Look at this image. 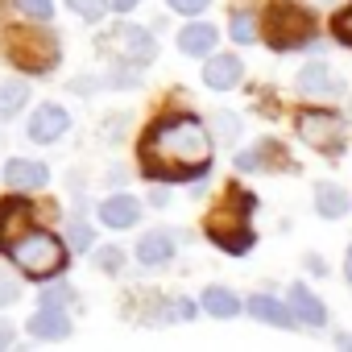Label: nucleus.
Listing matches in <instances>:
<instances>
[{"label":"nucleus","mask_w":352,"mask_h":352,"mask_svg":"<svg viewBox=\"0 0 352 352\" xmlns=\"http://www.w3.org/2000/svg\"><path fill=\"white\" fill-rule=\"evenodd\" d=\"M212 141L195 116H170L157 120L141 145L145 153V174L153 179H195L212 162Z\"/></svg>","instance_id":"f257e3e1"},{"label":"nucleus","mask_w":352,"mask_h":352,"mask_svg":"<svg viewBox=\"0 0 352 352\" xmlns=\"http://www.w3.org/2000/svg\"><path fill=\"white\" fill-rule=\"evenodd\" d=\"M9 257H13V265H17L25 278H54V274L67 265L63 241L50 236V232H42V228H25L21 236H13Z\"/></svg>","instance_id":"f03ea898"},{"label":"nucleus","mask_w":352,"mask_h":352,"mask_svg":"<svg viewBox=\"0 0 352 352\" xmlns=\"http://www.w3.org/2000/svg\"><path fill=\"white\" fill-rule=\"evenodd\" d=\"M311 38H315V21L298 5H286V0L270 5V13H265V42L274 50H294V46H302Z\"/></svg>","instance_id":"7ed1b4c3"},{"label":"nucleus","mask_w":352,"mask_h":352,"mask_svg":"<svg viewBox=\"0 0 352 352\" xmlns=\"http://www.w3.org/2000/svg\"><path fill=\"white\" fill-rule=\"evenodd\" d=\"M294 133L302 137V145L319 149V153H340V133H344V120L336 112H323V108H302L294 116Z\"/></svg>","instance_id":"20e7f679"},{"label":"nucleus","mask_w":352,"mask_h":352,"mask_svg":"<svg viewBox=\"0 0 352 352\" xmlns=\"http://www.w3.org/2000/svg\"><path fill=\"white\" fill-rule=\"evenodd\" d=\"M104 46H108L120 63H129V67H149L153 54H157L153 34H149V30H137V25H116V30L104 38Z\"/></svg>","instance_id":"39448f33"},{"label":"nucleus","mask_w":352,"mask_h":352,"mask_svg":"<svg viewBox=\"0 0 352 352\" xmlns=\"http://www.w3.org/2000/svg\"><path fill=\"white\" fill-rule=\"evenodd\" d=\"M67 129H71V116H67V108H58V104H38L34 116H30V124H25L30 141H38V145L58 141Z\"/></svg>","instance_id":"423d86ee"},{"label":"nucleus","mask_w":352,"mask_h":352,"mask_svg":"<svg viewBox=\"0 0 352 352\" xmlns=\"http://www.w3.org/2000/svg\"><path fill=\"white\" fill-rule=\"evenodd\" d=\"M241 75H245L241 54H216V50H212V58L204 63V83H208L212 91H228V87H236Z\"/></svg>","instance_id":"0eeeda50"},{"label":"nucleus","mask_w":352,"mask_h":352,"mask_svg":"<svg viewBox=\"0 0 352 352\" xmlns=\"http://www.w3.org/2000/svg\"><path fill=\"white\" fill-rule=\"evenodd\" d=\"M5 183L13 191H42L50 183V170L42 162H30V157H9L5 162Z\"/></svg>","instance_id":"6e6552de"},{"label":"nucleus","mask_w":352,"mask_h":352,"mask_svg":"<svg viewBox=\"0 0 352 352\" xmlns=\"http://www.w3.org/2000/svg\"><path fill=\"white\" fill-rule=\"evenodd\" d=\"M294 87H298L302 96H319V100H327V96H336V91H340V79L331 75V67H327V63H307V67L298 71Z\"/></svg>","instance_id":"1a4fd4ad"},{"label":"nucleus","mask_w":352,"mask_h":352,"mask_svg":"<svg viewBox=\"0 0 352 352\" xmlns=\"http://www.w3.org/2000/svg\"><path fill=\"white\" fill-rule=\"evenodd\" d=\"M174 249H179V241H174L170 232H162V228H157V232H145V236L137 241V249H133V253H137V261H141V265L157 270V265H166V261L174 257Z\"/></svg>","instance_id":"9d476101"},{"label":"nucleus","mask_w":352,"mask_h":352,"mask_svg":"<svg viewBox=\"0 0 352 352\" xmlns=\"http://www.w3.org/2000/svg\"><path fill=\"white\" fill-rule=\"evenodd\" d=\"M100 220H104L108 228L124 232V228H133V224L141 220V204H137L133 195H112V199L100 204Z\"/></svg>","instance_id":"9b49d317"},{"label":"nucleus","mask_w":352,"mask_h":352,"mask_svg":"<svg viewBox=\"0 0 352 352\" xmlns=\"http://www.w3.org/2000/svg\"><path fill=\"white\" fill-rule=\"evenodd\" d=\"M290 315L307 327H323L327 323V307L307 290V286H290Z\"/></svg>","instance_id":"f8f14e48"},{"label":"nucleus","mask_w":352,"mask_h":352,"mask_svg":"<svg viewBox=\"0 0 352 352\" xmlns=\"http://www.w3.org/2000/svg\"><path fill=\"white\" fill-rule=\"evenodd\" d=\"M249 315L257 319V323H270V327H298V319L290 315V307H282L278 298H270V294H253L249 298Z\"/></svg>","instance_id":"ddd939ff"},{"label":"nucleus","mask_w":352,"mask_h":352,"mask_svg":"<svg viewBox=\"0 0 352 352\" xmlns=\"http://www.w3.org/2000/svg\"><path fill=\"white\" fill-rule=\"evenodd\" d=\"M30 336L34 340H67L71 336V315H63L58 307H42L30 319Z\"/></svg>","instance_id":"4468645a"},{"label":"nucleus","mask_w":352,"mask_h":352,"mask_svg":"<svg viewBox=\"0 0 352 352\" xmlns=\"http://www.w3.org/2000/svg\"><path fill=\"white\" fill-rule=\"evenodd\" d=\"M216 42H220V34H216V25H208V21H195V25H187V30L179 34V50H183V54H191V58L212 54V50H216Z\"/></svg>","instance_id":"2eb2a0df"},{"label":"nucleus","mask_w":352,"mask_h":352,"mask_svg":"<svg viewBox=\"0 0 352 352\" xmlns=\"http://www.w3.org/2000/svg\"><path fill=\"white\" fill-rule=\"evenodd\" d=\"M348 208H352V199H348L344 187H331V183H319V187H315V212H319L323 220H344Z\"/></svg>","instance_id":"dca6fc26"},{"label":"nucleus","mask_w":352,"mask_h":352,"mask_svg":"<svg viewBox=\"0 0 352 352\" xmlns=\"http://www.w3.org/2000/svg\"><path fill=\"white\" fill-rule=\"evenodd\" d=\"M30 216H34V208H30L25 199H5V204H0V249L13 245V232H17Z\"/></svg>","instance_id":"f3484780"},{"label":"nucleus","mask_w":352,"mask_h":352,"mask_svg":"<svg viewBox=\"0 0 352 352\" xmlns=\"http://www.w3.org/2000/svg\"><path fill=\"white\" fill-rule=\"evenodd\" d=\"M199 302H204V311H208L212 319H232V315L241 311V298H236L228 286H208Z\"/></svg>","instance_id":"a211bd4d"},{"label":"nucleus","mask_w":352,"mask_h":352,"mask_svg":"<svg viewBox=\"0 0 352 352\" xmlns=\"http://www.w3.org/2000/svg\"><path fill=\"white\" fill-rule=\"evenodd\" d=\"M25 100H30V87L21 79H5L0 83V120H13L25 108Z\"/></svg>","instance_id":"6ab92c4d"},{"label":"nucleus","mask_w":352,"mask_h":352,"mask_svg":"<svg viewBox=\"0 0 352 352\" xmlns=\"http://www.w3.org/2000/svg\"><path fill=\"white\" fill-rule=\"evenodd\" d=\"M228 34H232V42H241V46H253V42L261 38V30H257V17H253V13H236V17H232V25H228Z\"/></svg>","instance_id":"aec40b11"},{"label":"nucleus","mask_w":352,"mask_h":352,"mask_svg":"<svg viewBox=\"0 0 352 352\" xmlns=\"http://www.w3.org/2000/svg\"><path fill=\"white\" fill-rule=\"evenodd\" d=\"M67 5H71V13H79L83 21H100L104 9H108V0H67Z\"/></svg>","instance_id":"412c9836"},{"label":"nucleus","mask_w":352,"mask_h":352,"mask_svg":"<svg viewBox=\"0 0 352 352\" xmlns=\"http://www.w3.org/2000/svg\"><path fill=\"white\" fill-rule=\"evenodd\" d=\"M17 9H21L30 21H50V17H54V5H50V0H17Z\"/></svg>","instance_id":"4be33fe9"},{"label":"nucleus","mask_w":352,"mask_h":352,"mask_svg":"<svg viewBox=\"0 0 352 352\" xmlns=\"http://www.w3.org/2000/svg\"><path fill=\"white\" fill-rule=\"evenodd\" d=\"M87 249H91V228L83 220H75L71 224V253H87Z\"/></svg>","instance_id":"5701e85b"},{"label":"nucleus","mask_w":352,"mask_h":352,"mask_svg":"<svg viewBox=\"0 0 352 352\" xmlns=\"http://www.w3.org/2000/svg\"><path fill=\"white\" fill-rule=\"evenodd\" d=\"M67 302H71V286H46L42 290V307H58L63 311Z\"/></svg>","instance_id":"b1692460"},{"label":"nucleus","mask_w":352,"mask_h":352,"mask_svg":"<svg viewBox=\"0 0 352 352\" xmlns=\"http://www.w3.org/2000/svg\"><path fill=\"white\" fill-rule=\"evenodd\" d=\"M261 166H265V157H261V145H257V149H245V153H236V170L253 174V170H261Z\"/></svg>","instance_id":"393cba45"},{"label":"nucleus","mask_w":352,"mask_h":352,"mask_svg":"<svg viewBox=\"0 0 352 352\" xmlns=\"http://www.w3.org/2000/svg\"><path fill=\"white\" fill-rule=\"evenodd\" d=\"M21 298V286L13 282V278H5V274H0V307H13Z\"/></svg>","instance_id":"a878e982"},{"label":"nucleus","mask_w":352,"mask_h":352,"mask_svg":"<svg viewBox=\"0 0 352 352\" xmlns=\"http://www.w3.org/2000/svg\"><path fill=\"white\" fill-rule=\"evenodd\" d=\"M208 5H212V0H170V9L183 13V17H195V13H204Z\"/></svg>","instance_id":"bb28decb"},{"label":"nucleus","mask_w":352,"mask_h":352,"mask_svg":"<svg viewBox=\"0 0 352 352\" xmlns=\"http://www.w3.org/2000/svg\"><path fill=\"white\" fill-rule=\"evenodd\" d=\"M216 129H220V137H224V141H232V137L241 133V120H236L232 112H220V116H216Z\"/></svg>","instance_id":"cd10ccee"},{"label":"nucleus","mask_w":352,"mask_h":352,"mask_svg":"<svg viewBox=\"0 0 352 352\" xmlns=\"http://www.w3.org/2000/svg\"><path fill=\"white\" fill-rule=\"evenodd\" d=\"M91 261H96L100 270H120V261H124V257H120V249H100Z\"/></svg>","instance_id":"c85d7f7f"},{"label":"nucleus","mask_w":352,"mask_h":352,"mask_svg":"<svg viewBox=\"0 0 352 352\" xmlns=\"http://www.w3.org/2000/svg\"><path fill=\"white\" fill-rule=\"evenodd\" d=\"M166 315H174L179 323H187V319L195 315V307H191V302H183V298H174V302H166Z\"/></svg>","instance_id":"c756f323"},{"label":"nucleus","mask_w":352,"mask_h":352,"mask_svg":"<svg viewBox=\"0 0 352 352\" xmlns=\"http://www.w3.org/2000/svg\"><path fill=\"white\" fill-rule=\"evenodd\" d=\"M336 38H340V42H348V46H352V9H348V13H344V17H340V25H336Z\"/></svg>","instance_id":"7c9ffc66"},{"label":"nucleus","mask_w":352,"mask_h":352,"mask_svg":"<svg viewBox=\"0 0 352 352\" xmlns=\"http://www.w3.org/2000/svg\"><path fill=\"white\" fill-rule=\"evenodd\" d=\"M13 340H17V336H13V327H9L5 319H0V352H5V348H13Z\"/></svg>","instance_id":"2f4dec72"},{"label":"nucleus","mask_w":352,"mask_h":352,"mask_svg":"<svg viewBox=\"0 0 352 352\" xmlns=\"http://www.w3.org/2000/svg\"><path fill=\"white\" fill-rule=\"evenodd\" d=\"M108 5H112V9H116V13H129V9H133V5H137V0H108Z\"/></svg>","instance_id":"473e14b6"},{"label":"nucleus","mask_w":352,"mask_h":352,"mask_svg":"<svg viewBox=\"0 0 352 352\" xmlns=\"http://www.w3.org/2000/svg\"><path fill=\"white\" fill-rule=\"evenodd\" d=\"M344 278L352 282V245H348V253H344Z\"/></svg>","instance_id":"72a5a7b5"},{"label":"nucleus","mask_w":352,"mask_h":352,"mask_svg":"<svg viewBox=\"0 0 352 352\" xmlns=\"http://www.w3.org/2000/svg\"><path fill=\"white\" fill-rule=\"evenodd\" d=\"M319 5H336V0H319Z\"/></svg>","instance_id":"f704fd0d"},{"label":"nucleus","mask_w":352,"mask_h":352,"mask_svg":"<svg viewBox=\"0 0 352 352\" xmlns=\"http://www.w3.org/2000/svg\"><path fill=\"white\" fill-rule=\"evenodd\" d=\"M344 344H348V348H352V336H348V340H344Z\"/></svg>","instance_id":"c9c22d12"}]
</instances>
